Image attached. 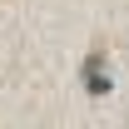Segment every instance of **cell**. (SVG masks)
<instances>
[{
  "label": "cell",
  "instance_id": "1",
  "mask_svg": "<svg viewBox=\"0 0 129 129\" xmlns=\"http://www.w3.org/2000/svg\"><path fill=\"white\" fill-rule=\"evenodd\" d=\"M84 84H89L94 94L109 89V80H104V55H89V64H84Z\"/></svg>",
  "mask_w": 129,
  "mask_h": 129
}]
</instances>
